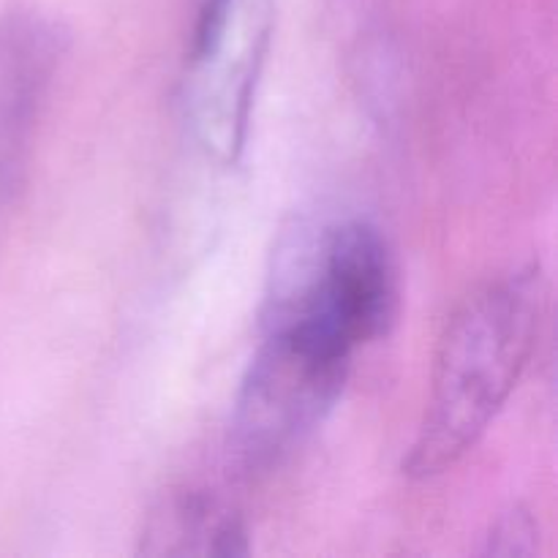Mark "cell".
<instances>
[{
	"instance_id": "cell-1",
	"label": "cell",
	"mask_w": 558,
	"mask_h": 558,
	"mask_svg": "<svg viewBox=\"0 0 558 558\" xmlns=\"http://www.w3.org/2000/svg\"><path fill=\"white\" fill-rule=\"evenodd\" d=\"M545 276L518 267L474 289L436 352L428 403L403 472L428 480L456 466L488 430L537 349L545 316Z\"/></svg>"
},
{
	"instance_id": "cell-2",
	"label": "cell",
	"mask_w": 558,
	"mask_h": 558,
	"mask_svg": "<svg viewBox=\"0 0 558 558\" xmlns=\"http://www.w3.org/2000/svg\"><path fill=\"white\" fill-rule=\"evenodd\" d=\"M396 314V267L363 218L327 223L281 256L265 327L303 336L341 357L379 338Z\"/></svg>"
},
{
	"instance_id": "cell-3",
	"label": "cell",
	"mask_w": 558,
	"mask_h": 558,
	"mask_svg": "<svg viewBox=\"0 0 558 558\" xmlns=\"http://www.w3.org/2000/svg\"><path fill=\"white\" fill-rule=\"evenodd\" d=\"M272 25L276 0H199L183 107L196 145L221 167H234L248 142Z\"/></svg>"
},
{
	"instance_id": "cell-4",
	"label": "cell",
	"mask_w": 558,
	"mask_h": 558,
	"mask_svg": "<svg viewBox=\"0 0 558 558\" xmlns=\"http://www.w3.org/2000/svg\"><path fill=\"white\" fill-rule=\"evenodd\" d=\"M352 360L294 332L265 327L234 401L232 441L248 469H267L303 445L332 412Z\"/></svg>"
},
{
	"instance_id": "cell-5",
	"label": "cell",
	"mask_w": 558,
	"mask_h": 558,
	"mask_svg": "<svg viewBox=\"0 0 558 558\" xmlns=\"http://www.w3.org/2000/svg\"><path fill=\"white\" fill-rule=\"evenodd\" d=\"M60 58L63 36L52 22L31 14L0 16V205L25 183Z\"/></svg>"
},
{
	"instance_id": "cell-6",
	"label": "cell",
	"mask_w": 558,
	"mask_h": 558,
	"mask_svg": "<svg viewBox=\"0 0 558 558\" xmlns=\"http://www.w3.org/2000/svg\"><path fill=\"white\" fill-rule=\"evenodd\" d=\"M145 556H245L248 526L238 507L207 488H174L147 512Z\"/></svg>"
},
{
	"instance_id": "cell-7",
	"label": "cell",
	"mask_w": 558,
	"mask_h": 558,
	"mask_svg": "<svg viewBox=\"0 0 558 558\" xmlns=\"http://www.w3.org/2000/svg\"><path fill=\"white\" fill-rule=\"evenodd\" d=\"M537 545V526L526 512H510L490 534V554H532Z\"/></svg>"
}]
</instances>
